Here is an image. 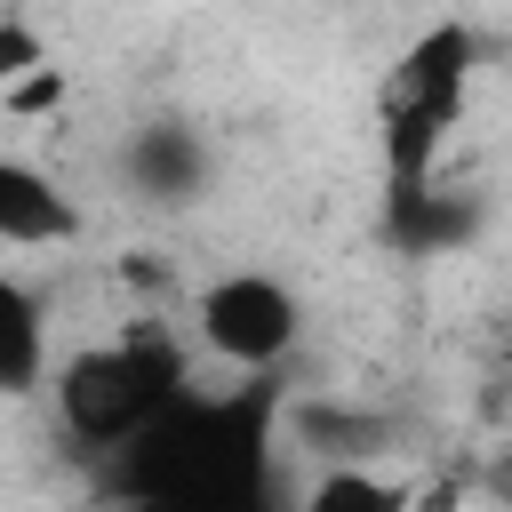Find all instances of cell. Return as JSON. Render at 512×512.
Here are the masks:
<instances>
[{
    "label": "cell",
    "mask_w": 512,
    "mask_h": 512,
    "mask_svg": "<svg viewBox=\"0 0 512 512\" xmlns=\"http://www.w3.org/2000/svg\"><path fill=\"white\" fill-rule=\"evenodd\" d=\"M280 392L232 384V392H176L128 448H112V496L160 504V512H240L264 496Z\"/></svg>",
    "instance_id": "cell-1"
},
{
    "label": "cell",
    "mask_w": 512,
    "mask_h": 512,
    "mask_svg": "<svg viewBox=\"0 0 512 512\" xmlns=\"http://www.w3.org/2000/svg\"><path fill=\"white\" fill-rule=\"evenodd\" d=\"M184 384H192L184 344H176L160 320H128L120 336L80 344V352L56 368V424H64V440H80L88 456H112V448H128Z\"/></svg>",
    "instance_id": "cell-2"
},
{
    "label": "cell",
    "mask_w": 512,
    "mask_h": 512,
    "mask_svg": "<svg viewBox=\"0 0 512 512\" xmlns=\"http://www.w3.org/2000/svg\"><path fill=\"white\" fill-rule=\"evenodd\" d=\"M472 64H480V40H472L464 24H432V32H416V40L384 64L376 128H384V184H392V192H408V184H432V176H440L448 128L464 120Z\"/></svg>",
    "instance_id": "cell-3"
},
{
    "label": "cell",
    "mask_w": 512,
    "mask_h": 512,
    "mask_svg": "<svg viewBox=\"0 0 512 512\" xmlns=\"http://www.w3.org/2000/svg\"><path fill=\"white\" fill-rule=\"evenodd\" d=\"M192 336H200L224 368L272 376V368L296 352V336H304V304H296V288L272 280V272H224V280H208V288L192 296Z\"/></svg>",
    "instance_id": "cell-4"
},
{
    "label": "cell",
    "mask_w": 512,
    "mask_h": 512,
    "mask_svg": "<svg viewBox=\"0 0 512 512\" xmlns=\"http://www.w3.org/2000/svg\"><path fill=\"white\" fill-rule=\"evenodd\" d=\"M72 232H80L72 192H64L40 160L0 152V248H64Z\"/></svg>",
    "instance_id": "cell-5"
},
{
    "label": "cell",
    "mask_w": 512,
    "mask_h": 512,
    "mask_svg": "<svg viewBox=\"0 0 512 512\" xmlns=\"http://www.w3.org/2000/svg\"><path fill=\"white\" fill-rule=\"evenodd\" d=\"M40 376H48V312L24 280L0 272V400L40 392Z\"/></svg>",
    "instance_id": "cell-6"
},
{
    "label": "cell",
    "mask_w": 512,
    "mask_h": 512,
    "mask_svg": "<svg viewBox=\"0 0 512 512\" xmlns=\"http://www.w3.org/2000/svg\"><path fill=\"white\" fill-rule=\"evenodd\" d=\"M128 168H136V184H144L152 200H176V192H192V176H200L192 136H136Z\"/></svg>",
    "instance_id": "cell-7"
},
{
    "label": "cell",
    "mask_w": 512,
    "mask_h": 512,
    "mask_svg": "<svg viewBox=\"0 0 512 512\" xmlns=\"http://www.w3.org/2000/svg\"><path fill=\"white\" fill-rule=\"evenodd\" d=\"M56 104H64V64H56V56H48V64H32L24 80H8V88H0V112H8V120H48Z\"/></svg>",
    "instance_id": "cell-8"
},
{
    "label": "cell",
    "mask_w": 512,
    "mask_h": 512,
    "mask_svg": "<svg viewBox=\"0 0 512 512\" xmlns=\"http://www.w3.org/2000/svg\"><path fill=\"white\" fill-rule=\"evenodd\" d=\"M32 64H48V40H40L24 16H0V88H8V80H24Z\"/></svg>",
    "instance_id": "cell-9"
},
{
    "label": "cell",
    "mask_w": 512,
    "mask_h": 512,
    "mask_svg": "<svg viewBox=\"0 0 512 512\" xmlns=\"http://www.w3.org/2000/svg\"><path fill=\"white\" fill-rule=\"evenodd\" d=\"M480 488H488V496H512V448L488 464V480H480Z\"/></svg>",
    "instance_id": "cell-10"
}]
</instances>
